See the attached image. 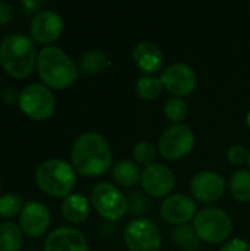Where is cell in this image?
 Here are the masks:
<instances>
[{
  "label": "cell",
  "mask_w": 250,
  "mask_h": 251,
  "mask_svg": "<svg viewBox=\"0 0 250 251\" xmlns=\"http://www.w3.org/2000/svg\"><path fill=\"white\" fill-rule=\"evenodd\" d=\"M22 246V232L12 222L0 224V251H19Z\"/></svg>",
  "instance_id": "ffe728a7"
},
{
  "label": "cell",
  "mask_w": 250,
  "mask_h": 251,
  "mask_svg": "<svg viewBox=\"0 0 250 251\" xmlns=\"http://www.w3.org/2000/svg\"><path fill=\"white\" fill-rule=\"evenodd\" d=\"M164 113L167 119L175 124H181L189 115V104L181 97H171L164 104Z\"/></svg>",
  "instance_id": "d4e9b609"
},
{
  "label": "cell",
  "mask_w": 250,
  "mask_h": 251,
  "mask_svg": "<svg viewBox=\"0 0 250 251\" xmlns=\"http://www.w3.org/2000/svg\"><path fill=\"white\" fill-rule=\"evenodd\" d=\"M112 176L121 187H134L141 179V171L136 162L119 160L112 169Z\"/></svg>",
  "instance_id": "d6986e66"
},
{
  "label": "cell",
  "mask_w": 250,
  "mask_h": 251,
  "mask_svg": "<svg viewBox=\"0 0 250 251\" xmlns=\"http://www.w3.org/2000/svg\"><path fill=\"white\" fill-rule=\"evenodd\" d=\"M230 190L234 199L240 203H246L250 200V171L239 169L231 175Z\"/></svg>",
  "instance_id": "44dd1931"
},
{
  "label": "cell",
  "mask_w": 250,
  "mask_h": 251,
  "mask_svg": "<svg viewBox=\"0 0 250 251\" xmlns=\"http://www.w3.org/2000/svg\"><path fill=\"white\" fill-rule=\"evenodd\" d=\"M220 251H250V243L245 240H231L225 243Z\"/></svg>",
  "instance_id": "f546056e"
},
{
  "label": "cell",
  "mask_w": 250,
  "mask_h": 251,
  "mask_svg": "<svg viewBox=\"0 0 250 251\" xmlns=\"http://www.w3.org/2000/svg\"><path fill=\"white\" fill-rule=\"evenodd\" d=\"M248 162H249V166H250V153H249V160H248Z\"/></svg>",
  "instance_id": "e575fe53"
},
{
  "label": "cell",
  "mask_w": 250,
  "mask_h": 251,
  "mask_svg": "<svg viewBox=\"0 0 250 251\" xmlns=\"http://www.w3.org/2000/svg\"><path fill=\"white\" fill-rule=\"evenodd\" d=\"M133 157L136 160V163L139 165H144L149 166V165H153L155 163V157H156V149L155 146L147 141V140H141V141H137L133 147Z\"/></svg>",
  "instance_id": "484cf974"
},
{
  "label": "cell",
  "mask_w": 250,
  "mask_h": 251,
  "mask_svg": "<svg viewBox=\"0 0 250 251\" xmlns=\"http://www.w3.org/2000/svg\"><path fill=\"white\" fill-rule=\"evenodd\" d=\"M34 41L25 34H10L0 43V65L13 78H27L37 65Z\"/></svg>",
  "instance_id": "3957f363"
},
{
  "label": "cell",
  "mask_w": 250,
  "mask_h": 251,
  "mask_svg": "<svg viewBox=\"0 0 250 251\" xmlns=\"http://www.w3.org/2000/svg\"><path fill=\"white\" fill-rule=\"evenodd\" d=\"M0 190H1V182H0Z\"/></svg>",
  "instance_id": "d590c367"
},
{
  "label": "cell",
  "mask_w": 250,
  "mask_h": 251,
  "mask_svg": "<svg viewBox=\"0 0 250 251\" xmlns=\"http://www.w3.org/2000/svg\"><path fill=\"white\" fill-rule=\"evenodd\" d=\"M124 241L130 251H159L162 237L156 224L150 219L139 218L125 226Z\"/></svg>",
  "instance_id": "ba28073f"
},
{
  "label": "cell",
  "mask_w": 250,
  "mask_h": 251,
  "mask_svg": "<svg viewBox=\"0 0 250 251\" xmlns=\"http://www.w3.org/2000/svg\"><path fill=\"white\" fill-rule=\"evenodd\" d=\"M75 169L60 159H49L40 163L35 171L37 185L52 197H68L75 187Z\"/></svg>",
  "instance_id": "277c9868"
},
{
  "label": "cell",
  "mask_w": 250,
  "mask_h": 251,
  "mask_svg": "<svg viewBox=\"0 0 250 251\" xmlns=\"http://www.w3.org/2000/svg\"><path fill=\"white\" fill-rule=\"evenodd\" d=\"M60 210L66 221H69L72 224H81L90 215V204L84 196L69 194L68 197L63 199Z\"/></svg>",
  "instance_id": "ac0fdd59"
},
{
  "label": "cell",
  "mask_w": 250,
  "mask_h": 251,
  "mask_svg": "<svg viewBox=\"0 0 250 251\" xmlns=\"http://www.w3.org/2000/svg\"><path fill=\"white\" fill-rule=\"evenodd\" d=\"M29 29L35 41L41 44H49L60 37L63 31V21L57 12L43 10L34 16Z\"/></svg>",
  "instance_id": "9a60e30c"
},
{
  "label": "cell",
  "mask_w": 250,
  "mask_h": 251,
  "mask_svg": "<svg viewBox=\"0 0 250 251\" xmlns=\"http://www.w3.org/2000/svg\"><path fill=\"white\" fill-rule=\"evenodd\" d=\"M193 228L200 240L218 244L231 235L233 221L225 210L220 207H206L196 213Z\"/></svg>",
  "instance_id": "5b68a950"
},
{
  "label": "cell",
  "mask_w": 250,
  "mask_h": 251,
  "mask_svg": "<svg viewBox=\"0 0 250 251\" xmlns=\"http://www.w3.org/2000/svg\"><path fill=\"white\" fill-rule=\"evenodd\" d=\"M96 212L106 221H118L128 212V199L111 182H99L90 196Z\"/></svg>",
  "instance_id": "8992f818"
},
{
  "label": "cell",
  "mask_w": 250,
  "mask_h": 251,
  "mask_svg": "<svg viewBox=\"0 0 250 251\" xmlns=\"http://www.w3.org/2000/svg\"><path fill=\"white\" fill-rule=\"evenodd\" d=\"M133 60L134 63L146 72V75H153L164 68L165 59L162 50L152 41L143 40L139 41L133 50Z\"/></svg>",
  "instance_id": "e0dca14e"
},
{
  "label": "cell",
  "mask_w": 250,
  "mask_h": 251,
  "mask_svg": "<svg viewBox=\"0 0 250 251\" xmlns=\"http://www.w3.org/2000/svg\"><path fill=\"white\" fill-rule=\"evenodd\" d=\"M113 160L108 140L97 132H84L72 144L71 162L83 176H99L108 172Z\"/></svg>",
  "instance_id": "6da1fadb"
},
{
  "label": "cell",
  "mask_w": 250,
  "mask_h": 251,
  "mask_svg": "<svg viewBox=\"0 0 250 251\" xmlns=\"http://www.w3.org/2000/svg\"><path fill=\"white\" fill-rule=\"evenodd\" d=\"M128 206L131 207V212L134 215H141L146 213V210L149 209V201L146 196L140 193H133L128 197Z\"/></svg>",
  "instance_id": "f1b7e54d"
},
{
  "label": "cell",
  "mask_w": 250,
  "mask_h": 251,
  "mask_svg": "<svg viewBox=\"0 0 250 251\" xmlns=\"http://www.w3.org/2000/svg\"><path fill=\"white\" fill-rule=\"evenodd\" d=\"M190 191L196 200L202 203H212L220 200L225 193V181L218 172L202 171L192 178Z\"/></svg>",
  "instance_id": "7c38bea8"
},
{
  "label": "cell",
  "mask_w": 250,
  "mask_h": 251,
  "mask_svg": "<svg viewBox=\"0 0 250 251\" xmlns=\"http://www.w3.org/2000/svg\"><path fill=\"white\" fill-rule=\"evenodd\" d=\"M164 85L161 78L155 75H141L136 82V93L143 100H153L159 97Z\"/></svg>",
  "instance_id": "603a6c76"
},
{
  "label": "cell",
  "mask_w": 250,
  "mask_h": 251,
  "mask_svg": "<svg viewBox=\"0 0 250 251\" xmlns=\"http://www.w3.org/2000/svg\"><path fill=\"white\" fill-rule=\"evenodd\" d=\"M246 124H248V126H249L250 129V110L248 112V115H246Z\"/></svg>",
  "instance_id": "836d02e7"
},
{
  "label": "cell",
  "mask_w": 250,
  "mask_h": 251,
  "mask_svg": "<svg viewBox=\"0 0 250 251\" xmlns=\"http://www.w3.org/2000/svg\"><path fill=\"white\" fill-rule=\"evenodd\" d=\"M108 66H109V59L100 50H90V51L84 53L80 59V68L88 75L100 74Z\"/></svg>",
  "instance_id": "7402d4cb"
},
{
  "label": "cell",
  "mask_w": 250,
  "mask_h": 251,
  "mask_svg": "<svg viewBox=\"0 0 250 251\" xmlns=\"http://www.w3.org/2000/svg\"><path fill=\"white\" fill-rule=\"evenodd\" d=\"M12 21V7L10 4L0 1V25H6Z\"/></svg>",
  "instance_id": "4dcf8cb0"
},
{
  "label": "cell",
  "mask_w": 250,
  "mask_h": 251,
  "mask_svg": "<svg viewBox=\"0 0 250 251\" xmlns=\"http://www.w3.org/2000/svg\"><path fill=\"white\" fill-rule=\"evenodd\" d=\"M164 88L172 94V97H184L194 91L197 85V75L194 69L183 62L168 65L161 75Z\"/></svg>",
  "instance_id": "30bf717a"
},
{
  "label": "cell",
  "mask_w": 250,
  "mask_h": 251,
  "mask_svg": "<svg viewBox=\"0 0 250 251\" xmlns=\"http://www.w3.org/2000/svg\"><path fill=\"white\" fill-rule=\"evenodd\" d=\"M175 244L184 251H196L200 246V238L197 237L196 231L190 225H178L172 232Z\"/></svg>",
  "instance_id": "cb8c5ba5"
},
{
  "label": "cell",
  "mask_w": 250,
  "mask_h": 251,
  "mask_svg": "<svg viewBox=\"0 0 250 251\" xmlns=\"http://www.w3.org/2000/svg\"><path fill=\"white\" fill-rule=\"evenodd\" d=\"M194 147V134L184 124H174L167 128L159 141L158 151L168 160H177L187 156Z\"/></svg>",
  "instance_id": "9c48e42d"
},
{
  "label": "cell",
  "mask_w": 250,
  "mask_h": 251,
  "mask_svg": "<svg viewBox=\"0 0 250 251\" xmlns=\"http://www.w3.org/2000/svg\"><path fill=\"white\" fill-rule=\"evenodd\" d=\"M227 157L230 160V163L236 165V166H240L243 163H246L249 160V151L245 146L242 144H234L228 149L227 151Z\"/></svg>",
  "instance_id": "83f0119b"
},
{
  "label": "cell",
  "mask_w": 250,
  "mask_h": 251,
  "mask_svg": "<svg viewBox=\"0 0 250 251\" xmlns=\"http://www.w3.org/2000/svg\"><path fill=\"white\" fill-rule=\"evenodd\" d=\"M1 99H3L4 103L12 104V103H15L16 99L19 100V96H18V93H16L12 87H7V88H4V90L1 91Z\"/></svg>",
  "instance_id": "1f68e13d"
},
{
  "label": "cell",
  "mask_w": 250,
  "mask_h": 251,
  "mask_svg": "<svg viewBox=\"0 0 250 251\" xmlns=\"http://www.w3.org/2000/svg\"><path fill=\"white\" fill-rule=\"evenodd\" d=\"M19 225L25 235L31 238L41 237L50 225V213L46 204L28 201L19 213Z\"/></svg>",
  "instance_id": "4fadbf2b"
},
{
  "label": "cell",
  "mask_w": 250,
  "mask_h": 251,
  "mask_svg": "<svg viewBox=\"0 0 250 251\" xmlns=\"http://www.w3.org/2000/svg\"><path fill=\"white\" fill-rule=\"evenodd\" d=\"M161 215L172 225H186L196 216V203L186 194H172L162 201Z\"/></svg>",
  "instance_id": "5bb4252c"
},
{
  "label": "cell",
  "mask_w": 250,
  "mask_h": 251,
  "mask_svg": "<svg viewBox=\"0 0 250 251\" xmlns=\"http://www.w3.org/2000/svg\"><path fill=\"white\" fill-rule=\"evenodd\" d=\"M22 6H25V7H28V9L34 10V9H37V7H40V6H41V1H24V3H22Z\"/></svg>",
  "instance_id": "d6a6232c"
},
{
  "label": "cell",
  "mask_w": 250,
  "mask_h": 251,
  "mask_svg": "<svg viewBox=\"0 0 250 251\" xmlns=\"http://www.w3.org/2000/svg\"><path fill=\"white\" fill-rule=\"evenodd\" d=\"M141 187L152 197H165L175 187L174 172L162 163H153L143 169L141 172Z\"/></svg>",
  "instance_id": "8fae6325"
},
{
  "label": "cell",
  "mask_w": 250,
  "mask_h": 251,
  "mask_svg": "<svg viewBox=\"0 0 250 251\" xmlns=\"http://www.w3.org/2000/svg\"><path fill=\"white\" fill-rule=\"evenodd\" d=\"M37 71L46 87L63 90L71 87L78 78L74 60L59 47L47 46L38 51Z\"/></svg>",
  "instance_id": "7a4b0ae2"
},
{
  "label": "cell",
  "mask_w": 250,
  "mask_h": 251,
  "mask_svg": "<svg viewBox=\"0 0 250 251\" xmlns=\"http://www.w3.org/2000/svg\"><path fill=\"white\" fill-rule=\"evenodd\" d=\"M22 199L16 194H6L0 197V218H12L21 213Z\"/></svg>",
  "instance_id": "4316f807"
},
{
  "label": "cell",
  "mask_w": 250,
  "mask_h": 251,
  "mask_svg": "<svg viewBox=\"0 0 250 251\" xmlns=\"http://www.w3.org/2000/svg\"><path fill=\"white\" fill-rule=\"evenodd\" d=\"M44 251H88V243L77 228L60 226L47 235Z\"/></svg>",
  "instance_id": "2e32d148"
},
{
  "label": "cell",
  "mask_w": 250,
  "mask_h": 251,
  "mask_svg": "<svg viewBox=\"0 0 250 251\" xmlns=\"http://www.w3.org/2000/svg\"><path fill=\"white\" fill-rule=\"evenodd\" d=\"M19 109L34 121L49 119L56 109L53 93L43 84H29L19 94Z\"/></svg>",
  "instance_id": "52a82bcc"
}]
</instances>
